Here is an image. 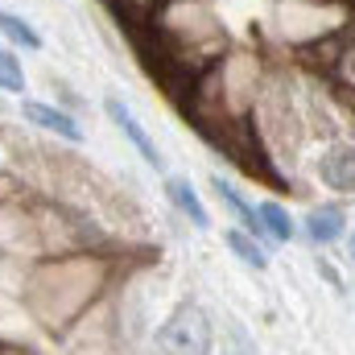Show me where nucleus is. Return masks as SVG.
<instances>
[{
  "label": "nucleus",
  "mask_w": 355,
  "mask_h": 355,
  "mask_svg": "<svg viewBox=\"0 0 355 355\" xmlns=\"http://www.w3.org/2000/svg\"><path fill=\"white\" fill-rule=\"evenodd\" d=\"M162 352L166 355H207L211 352V318L198 306H182L162 327Z\"/></svg>",
  "instance_id": "f257e3e1"
},
{
  "label": "nucleus",
  "mask_w": 355,
  "mask_h": 355,
  "mask_svg": "<svg viewBox=\"0 0 355 355\" xmlns=\"http://www.w3.org/2000/svg\"><path fill=\"white\" fill-rule=\"evenodd\" d=\"M21 116H25L29 124L46 128V132L62 137V141H83V128H79V120H75L71 112L54 107V103H42V99H25V103H21Z\"/></svg>",
  "instance_id": "f03ea898"
},
{
  "label": "nucleus",
  "mask_w": 355,
  "mask_h": 355,
  "mask_svg": "<svg viewBox=\"0 0 355 355\" xmlns=\"http://www.w3.org/2000/svg\"><path fill=\"white\" fill-rule=\"evenodd\" d=\"M103 107H107V116L116 120V128H120V132H124V137L137 145V153H141V157H145L153 170H162V153H157V145L149 141V132L141 128V120L132 116V107H128V103H120L116 95H107V99H103Z\"/></svg>",
  "instance_id": "7ed1b4c3"
},
{
  "label": "nucleus",
  "mask_w": 355,
  "mask_h": 355,
  "mask_svg": "<svg viewBox=\"0 0 355 355\" xmlns=\"http://www.w3.org/2000/svg\"><path fill=\"white\" fill-rule=\"evenodd\" d=\"M318 174L331 190H343V194H355V149L352 145H335L322 153L318 162Z\"/></svg>",
  "instance_id": "20e7f679"
},
{
  "label": "nucleus",
  "mask_w": 355,
  "mask_h": 355,
  "mask_svg": "<svg viewBox=\"0 0 355 355\" xmlns=\"http://www.w3.org/2000/svg\"><path fill=\"white\" fill-rule=\"evenodd\" d=\"M166 194H170V202H174L178 211L194 223V227H207L211 219H207V207H202V198L194 194V186L186 182V178H170L166 182Z\"/></svg>",
  "instance_id": "39448f33"
},
{
  "label": "nucleus",
  "mask_w": 355,
  "mask_h": 355,
  "mask_svg": "<svg viewBox=\"0 0 355 355\" xmlns=\"http://www.w3.org/2000/svg\"><path fill=\"white\" fill-rule=\"evenodd\" d=\"M343 227H347V219H343L339 207H318V211L306 219V232H310L314 244H335V240L343 236Z\"/></svg>",
  "instance_id": "423d86ee"
},
{
  "label": "nucleus",
  "mask_w": 355,
  "mask_h": 355,
  "mask_svg": "<svg viewBox=\"0 0 355 355\" xmlns=\"http://www.w3.org/2000/svg\"><path fill=\"white\" fill-rule=\"evenodd\" d=\"M0 37H8V42L21 46V50H42V33H37L21 12H8V8H0Z\"/></svg>",
  "instance_id": "0eeeda50"
},
{
  "label": "nucleus",
  "mask_w": 355,
  "mask_h": 355,
  "mask_svg": "<svg viewBox=\"0 0 355 355\" xmlns=\"http://www.w3.org/2000/svg\"><path fill=\"white\" fill-rule=\"evenodd\" d=\"M211 186H215V194L223 198V207H227V211H232V215H236V219H240V223H244L248 232H252V236H261V232H265L261 215H257V211H252V207H248V202H244V198H240V194H236L232 186H227V182H219V178H215Z\"/></svg>",
  "instance_id": "6e6552de"
},
{
  "label": "nucleus",
  "mask_w": 355,
  "mask_h": 355,
  "mask_svg": "<svg viewBox=\"0 0 355 355\" xmlns=\"http://www.w3.org/2000/svg\"><path fill=\"white\" fill-rule=\"evenodd\" d=\"M0 91H8V95H21V91H25V71H21V58H17L8 46H0Z\"/></svg>",
  "instance_id": "1a4fd4ad"
},
{
  "label": "nucleus",
  "mask_w": 355,
  "mask_h": 355,
  "mask_svg": "<svg viewBox=\"0 0 355 355\" xmlns=\"http://www.w3.org/2000/svg\"><path fill=\"white\" fill-rule=\"evenodd\" d=\"M257 215H261V223H265L268 236H277V240H289V236H293V219H289V211H285L281 202H265Z\"/></svg>",
  "instance_id": "9d476101"
},
{
  "label": "nucleus",
  "mask_w": 355,
  "mask_h": 355,
  "mask_svg": "<svg viewBox=\"0 0 355 355\" xmlns=\"http://www.w3.org/2000/svg\"><path fill=\"white\" fill-rule=\"evenodd\" d=\"M227 248H232L244 265H252V268H265L268 265V257L257 248V240H248V236H240V232H232V236H227Z\"/></svg>",
  "instance_id": "9b49d317"
},
{
  "label": "nucleus",
  "mask_w": 355,
  "mask_h": 355,
  "mask_svg": "<svg viewBox=\"0 0 355 355\" xmlns=\"http://www.w3.org/2000/svg\"><path fill=\"white\" fill-rule=\"evenodd\" d=\"M339 75H343V79H347V83L355 87V50H352V46L339 54Z\"/></svg>",
  "instance_id": "f8f14e48"
},
{
  "label": "nucleus",
  "mask_w": 355,
  "mask_h": 355,
  "mask_svg": "<svg viewBox=\"0 0 355 355\" xmlns=\"http://www.w3.org/2000/svg\"><path fill=\"white\" fill-rule=\"evenodd\" d=\"M352 257H355V232H352Z\"/></svg>",
  "instance_id": "ddd939ff"
}]
</instances>
